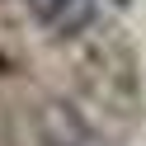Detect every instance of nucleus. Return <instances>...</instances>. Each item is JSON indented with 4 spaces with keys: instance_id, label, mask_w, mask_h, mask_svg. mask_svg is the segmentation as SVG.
Wrapping results in <instances>:
<instances>
[{
    "instance_id": "f257e3e1",
    "label": "nucleus",
    "mask_w": 146,
    "mask_h": 146,
    "mask_svg": "<svg viewBox=\"0 0 146 146\" xmlns=\"http://www.w3.org/2000/svg\"><path fill=\"white\" fill-rule=\"evenodd\" d=\"M29 14L52 33V38H76L94 24L99 0H29Z\"/></svg>"
}]
</instances>
